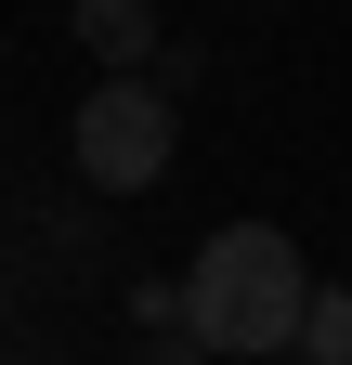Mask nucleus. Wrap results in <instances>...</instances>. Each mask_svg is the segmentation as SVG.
<instances>
[{"label":"nucleus","mask_w":352,"mask_h":365,"mask_svg":"<svg viewBox=\"0 0 352 365\" xmlns=\"http://www.w3.org/2000/svg\"><path fill=\"white\" fill-rule=\"evenodd\" d=\"M300 313H314V274H300V248L274 222H222V235L196 248V274H183V327L209 352H235V365L300 352Z\"/></svg>","instance_id":"obj_1"},{"label":"nucleus","mask_w":352,"mask_h":365,"mask_svg":"<svg viewBox=\"0 0 352 365\" xmlns=\"http://www.w3.org/2000/svg\"><path fill=\"white\" fill-rule=\"evenodd\" d=\"M78 170H92L105 196H144L170 170V91L157 78H105L92 105H78Z\"/></svg>","instance_id":"obj_2"},{"label":"nucleus","mask_w":352,"mask_h":365,"mask_svg":"<svg viewBox=\"0 0 352 365\" xmlns=\"http://www.w3.org/2000/svg\"><path fill=\"white\" fill-rule=\"evenodd\" d=\"M78 39H92L105 66H157V14L144 0H78Z\"/></svg>","instance_id":"obj_3"},{"label":"nucleus","mask_w":352,"mask_h":365,"mask_svg":"<svg viewBox=\"0 0 352 365\" xmlns=\"http://www.w3.org/2000/svg\"><path fill=\"white\" fill-rule=\"evenodd\" d=\"M300 365H352V287H314V313H300Z\"/></svg>","instance_id":"obj_4"}]
</instances>
